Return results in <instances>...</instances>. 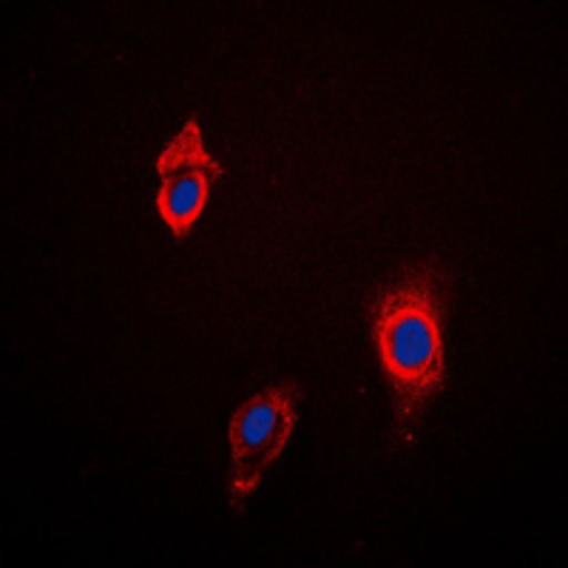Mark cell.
I'll list each match as a JSON object with an SVG mask.
<instances>
[{
  "label": "cell",
  "instance_id": "cell-1",
  "mask_svg": "<svg viewBox=\"0 0 568 568\" xmlns=\"http://www.w3.org/2000/svg\"><path fill=\"white\" fill-rule=\"evenodd\" d=\"M444 318V284L435 265L404 273L369 307L373 344L393 389L400 440H413V426L446 387Z\"/></svg>",
  "mask_w": 568,
  "mask_h": 568
},
{
  "label": "cell",
  "instance_id": "cell-2",
  "mask_svg": "<svg viewBox=\"0 0 568 568\" xmlns=\"http://www.w3.org/2000/svg\"><path fill=\"white\" fill-rule=\"evenodd\" d=\"M298 400H302V387L296 382H282L247 398L231 415L227 495H231V506L236 511H242L247 497L256 495L267 469L284 453V446L296 429Z\"/></svg>",
  "mask_w": 568,
  "mask_h": 568
},
{
  "label": "cell",
  "instance_id": "cell-3",
  "mask_svg": "<svg viewBox=\"0 0 568 568\" xmlns=\"http://www.w3.org/2000/svg\"><path fill=\"white\" fill-rule=\"evenodd\" d=\"M160 187L154 194L156 213L176 242L187 240L200 222L213 182L225 180V165L207 151L202 125L196 116H187L185 125L171 136L154 160Z\"/></svg>",
  "mask_w": 568,
  "mask_h": 568
}]
</instances>
